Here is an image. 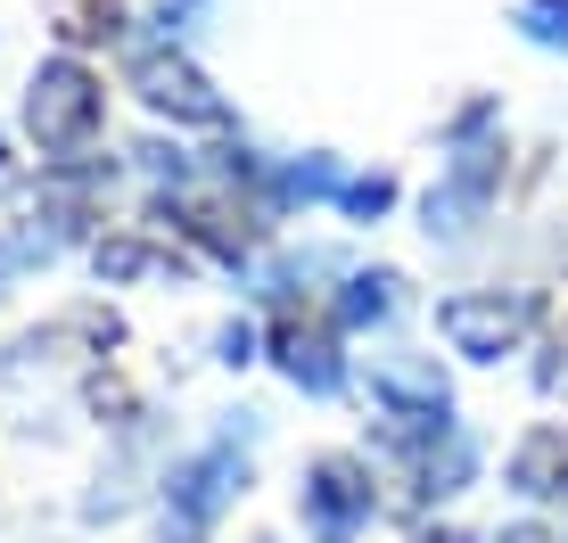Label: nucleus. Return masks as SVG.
<instances>
[{
    "label": "nucleus",
    "instance_id": "f257e3e1",
    "mask_svg": "<svg viewBox=\"0 0 568 543\" xmlns=\"http://www.w3.org/2000/svg\"><path fill=\"white\" fill-rule=\"evenodd\" d=\"M264 412H223L206 444H190L182 461L156 470V535L149 543H214L231 511H240L247 478H256Z\"/></svg>",
    "mask_w": 568,
    "mask_h": 543
},
{
    "label": "nucleus",
    "instance_id": "f03ea898",
    "mask_svg": "<svg viewBox=\"0 0 568 543\" xmlns=\"http://www.w3.org/2000/svg\"><path fill=\"white\" fill-rule=\"evenodd\" d=\"M478 429L469 420H428V429H404V420H379L371 429V470H379V486H404L420 502V511H437V502H462L478 486Z\"/></svg>",
    "mask_w": 568,
    "mask_h": 543
},
{
    "label": "nucleus",
    "instance_id": "7ed1b4c3",
    "mask_svg": "<svg viewBox=\"0 0 568 543\" xmlns=\"http://www.w3.org/2000/svg\"><path fill=\"white\" fill-rule=\"evenodd\" d=\"M17 124H26V141L42 148V165H83L91 148H100V132H108V83L74 50H58V58H42V66L26 74Z\"/></svg>",
    "mask_w": 568,
    "mask_h": 543
},
{
    "label": "nucleus",
    "instance_id": "20e7f679",
    "mask_svg": "<svg viewBox=\"0 0 568 543\" xmlns=\"http://www.w3.org/2000/svg\"><path fill=\"white\" fill-rule=\"evenodd\" d=\"M495 124H503V107L495 100H469L462 115H454V165H445V182L420 198V230L428 239H469V230L486 223V206L503 198V141H495Z\"/></svg>",
    "mask_w": 568,
    "mask_h": 543
},
{
    "label": "nucleus",
    "instance_id": "39448f33",
    "mask_svg": "<svg viewBox=\"0 0 568 543\" xmlns=\"http://www.w3.org/2000/svg\"><path fill=\"white\" fill-rule=\"evenodd\" d=\"M544 288H454V297H437V338H445V355L454 362H478V371H495V362H511L536 346V329H544Z\"/></svg>",
    "mask_w": 568,
    "mask_h": 543
},
{
    "label": "nucleus",
    "instance_id": "423d86ee",
    "mask_svg": "<svg viewBox=\"0 0 568 543\" xmlns=\"http://www.w3.org/2000/svg\"><path fill=\"white\" fill-rule=\"evenodd\" d=\"M387 494H379V470L371 453H313L297 470V519L313 543H363L379 527Z\"/></svg>",
    "mask_w": 568,
    "mask_h": 543
},
{
    "label": "nucleus",
    "instance_id": "0eeeda50",
    "mask_svg": "<svg viewBox=\"0 0 568 543\" xmlns=\"http://www.w3.org/2000/svg\"><path fill=\"white\" fill-rule=\"evenodd\" d=\"M124 83H132V100H141L156 124H173V132H223L231 124V100L206 83L199 58L173 50V42H141L124 58Z\"/></svg>",
    "mask_w": 568,
    "mask_h": 543
},
{
    "label": "nucleus",
    "instance_id": "6e6552de",
    "mask_svg": "<svg viewBox=\"0 0 568 543\" xmlns=\"http://www.w3.org/2000/svg\"><path fill=\"white\" fill-rule=\"evenodd\" d=\"M264 355H272V371H281L297 396H313V403H329V396H346V338L329 329V314L313 321L305 305H288V314H272V329H264Z\"/></svg>",
    "mask_w": 568,
    "mask_h": 543
},
{
    "label": "nucleus",
    "instance_id": "1a4fd4ad",
    "mask_svg": "<svg viewBox=\"0 0 568 543\" xmlns=\"http://www.w3.org/2000/svg\"><path fill=\"white\" fill-rule=\"evenodd\" d=\"M108 346H115V321L83 305V314H58V321H42V329H26V338L9 346V362H0V371H9L17 387H26V379H58V371H100Z\"/></svg>",
    "mask_w": 568,
    "mask_h": 543
},
{
    "label": "nucleus",
    "instance_id": "9d476101",
    "mask_svg": "<svg viewBox=\"0 0 568 543\" xmlns=\"http://www.w3.org/2000/svg\"><path fill=\"white\" fill-rule=\"evenodd\" d=\"M371 403L379 420H404V429H428V420H454V379H445L437 355H371Z\"/></svg>",
    "mask_w": 568,
    "mask_h": 543
},
{
    "label": "nucleus",
    "instance_id": "9b49d317",
    "mask_svg": "<svg viewBox=\"0 0 568 543\" xmlns=\"http://www.w3.org/2000/svg\"><path fill=\"white\" fill-rule=\"evenodd\" d=\"M199 264L182 239H165V230H108V239H91V272H100L108 288H141V280H182V272Z\"/></svg>",
    "mask_w": 568,
    "mask_h": 543
},
{
    "label": "nucleus",
    "instance_id": "f8f14e48",
    "mask_svg": "<svg viewBox=\"0 0 568 543\" xmlns=\"http://www.w3.org/2000/svg\"><path fill=\"white\" fill-rule=\"evenodd\" d=\"M503 486H511L527 511H552V502H568V420H536V429L511 444Z\"/></svg>",
    "mask_w": 568,
    "mask_h": 543
},
{
    "label": "nucleus",
    "instance_id": "ddd939ff",
    "mask_svg": "<svg viewBox=\"0 0 568 543\" xmlns=\"http://www.w3.org/2000/svg\"><path fill=\"white\" fill-rule=\"evenodd\" d=\"M141 461H149V420H132L124 429V444H115V453L100 461V478H91V494L74 502V519H83V527H115V519L132 511V502H141L149 486H141Z\"/></svg>",
    "mask_w": 568,
    "mask_h": 543
},
{
    "label": "nucleus",
    "instance_id": "4468645a",
    "mask_svg": "<svg viewBox=\"0 0 568 543\" xmlns=\"http://www.w3.org/2000/svg\"><path fill=\"white\" fill-rule=\"evenodd\" d=\"M404 314V272L396 264H371V272H346L329 288V329L338 338H363V329H387Z\"/></svg>",
    "mask_w": 568,
    "mask_h": 543
},
{
    "label": "nucleus",
    "instance_id": "2eb2a0df",
    "mask_svg": "<svg viewBox=\"0 0 568 543\" xmlns=\"http://www.w3.org/2000/svg\"><path fill=\"white\" fill-rule=\"evenodd\" d=\"M132 9L124 0H58V42L67 50H100V42H124Z\"/></svg>",
    "mask_w": 568,
    "mask_h": 543
},
{
    "label": "nucleus",
    "instance_id": "dca6fc26",
    "mask_svg": "<svg viewBox=\"0 0 568 543\" xmlns=\"http://www.w3.org/2000/svg\"><path fill=\"white\" fill-rule=\"evenodd\" d=\"M346 215H355V223H379L387 215V206H396V173H346Z\"/></svg>",
    "mask_w": 568,
    "mask_h": 543
},
{
    "label": "nucleus",
    "instance_id": "f3484780",
    "mask_svg": "<svg viewBox=\"0 0 568 543\" xmlns=\"http://www.w3.org/2000/svg\"><path fill=\"white\" fill-rule=\"evenodd\" d=\"M519 33L536 50H568V0H519Z\"/></svg>",
    "mask_w": 568,
    "mask_h": 543
},
{
    "label": "nucleus",
    "instance_id": "a211bd4d",
    "mask_svg": "<svg viewBox=\"0 0 568 543\" xmlns=\"http://www.w3.org/2000/svg\"><path fill=\"white\" fill-rule=\"evenodd\" d=\"M214 362H223V371H247V362H264V329L256 321H223V329H214Z\"/></svg>",
    "mask_w": 568,
    "mask_h": 543
},
{
    "label": "nucleus",
    "instance_id": "6ab92c4d",
    "mask_svg": "<svg viewBox=\"0 0 568 543\" xmlns=\"http://www.w3.org/2000/svg\"><path fill=\"white\" fill-rule=\"evenodd\" d=\"M33 189V173L17 165V148H9V132H0V198H26Z\"/></svg>",
    "mask_w": 568,
    "mask_h": 543
},
{
    "label": "nucleus",
    "instance_id": "aec40b11",
    "mask_svg": "<svg viewBox=\"0 0 568 543\" xmlns=\"http://www.w3.org/2000/svg\"><path fill=\"white\" fill-rule=\"evenodd\" d=\"M552 535H560V527H544V519H519V527H503L495 543H552Z\"/></svg>",
    "mask_w": 568,
    "mask_h": 543
},
{
    "label": "nucleus",
    "instance_id": "412c9836",
    "mask_svg": "<svg viewBox=\"0 0 568 543\" xmlns=\"http://www.w3.org/2000/svg\"><path fill=\"white\" fill-rule=\"evenodd\" d=\"M420 543H495V535H462V527H428Z\"/></svg>",
    "mask_w": 568,
    "mask_h": 543
},
{
    "label": "nucleus",
    "instance_id": "4be33fe9",
    "mask_svg": "<svg viewBox=\"0 0 568 543\" xmlns=\"http://www.w3.org/2000/svg\"><path fill=\"white\" fill-rule=\"evenodd\" d=\"M247 543H272V535H247Z\"/></svg>",
    "mask_w": 568,
    "mask_h": 543
},
{
    "label": "nucleus",
    "instance_id": "5701e85b",
    "mask_svg": "<svg viewBox=\"0 0 568 543\" xmlns=\"http://www.w3.org/2000/svg\"><path fill=\"white\" fill-rule=\"evenodd\" d=\"M552 543H568V527H560V535H552Z\"/></svg>",
    "mask_w": 568,
    "mask_h": 543
}]
</instances>
